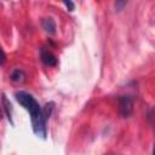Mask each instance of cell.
<instances>
[{
    "label": "cell",
    "instance_id": "3",
    "mask_svg": "<svg viewBox=\"0 0 155 155\" xmlns=\"http://www.w3.org/2000/svg\"><path fill=\"white\" fill-rule=\"evenodd\" d=\"M40 58H41V61H42V63L45 65H48V67H56L57 65V58H56V56L51 51H48L47 48H45V47H41L40 48Z\"/></svg>",
    "mask_w": 155,
    "mask_h": 155
},
{
    "label": "cell",
    "instance_id": "4",
    "mask_svg": "<svg viewBox=\"0 0 155 155\" xmlns=\"http://www.w3.org/2000/svg\"><path fill=\"white\" fill-rule=\"evenodd\" d=\"M1 103H2V107H1V108H2L4 113L6 114V116H7L8 121H10V124L13 125V120H12V104L10 103V101L7 99V97H6L5 93L1 94Z\"/></svg>",
    "mask_w": 155,
    "mask_h": 155
},
{
    "label": "cell",
    "instance_id": "1",
    "mask_svg": "<svg viewBox=\"0 0 155 155\" xmlns=\"http://www.w3.org/2000/svg\"><path fill=\"white\" fill-rule=\"evenodd\" d=\"M15 98L24 109H27L29 111L33 132L38 137L46 139V136H47L46 122H47V120L44 117L42 108L38 103V101L30 93H28L25 91H17L15 93Z\"/></svg>",
    "mask_w": 155,
    "mask_h": 155
},
{
    "label": "cell",
    "instance_id": "11",
    "mask_svg": "<svg viewBox=\"0 0 155 155\" xmlns=\"http://www.w3.org/2000/svg\"><path fill=\"white\" fill-rule=\"evenodd\" d=\"M2 119V108L0 107V120Z\"/></svg>",
    "mask_w": 155,
    "mask_h": 155
},
{
    "label": "cell",
    "instance_id": "2",
    "mask_svg": "<svg viewBox=\"0 0 155 155\" xmlns=\"http://www.w3.org/2000/svg\"><path fill=\"white\" fill-rule=\"evenodd\" d=\"M134 101L131 96H119L117 98V110L121 117H128L133 111Z\"/></svg>",
    "mask_w": 155,
    "mask_h": 155
},
{
    "label": "cell",
    "instance_id": "10",
    "mask_svg": "<svg viewBox=\"0 0 155 155\" xmlns=\"http://www.w3.org/2000/svg\"><path fill=\"white\" fill-rule=\"evenodd\" d=\"M65 6H67V8H68V11H74V7H75V5H74V2L73 1H70V0H68V1H64L63 2Z\"/></svg>",
    "mask_w": 155,
    "mask_h": 155
},
{
    "label": "cell",
    "instance_id": "7",
    "mask_svg": "<svg viewBox=\"0 0 155 155\" xmlns=\"http://www.w3.org/2000/svg\"><path fill=\"white\" fill-rule=\"evenodd\" d=\"M53 108H54V103L53 102H48L45 104V107H42V114H44V117L46 120L50 119L52 111H53Z\"/></svg>",
    "mask_w": 155,
    "mask_h": 155
},
{
    "label": "cell",
    "instance_id": "5",
    "mask_svg": "<svg viewBox=\"0 0 155 155\" xmlns=\"http://www.w3.org/2000/svg\"><path fill=\"white\" fill-rule=\"evenodd\" d=\"M41 25H42V29L50 34V35H53L56 33V29H57V25H56V22L53 21V18L51 17H47V18H44L42 22H41Z\"/></svg>",
    "mask_w": 155,
    "mask_h": 155
},
{
    "label": "cell",
    "instance_id": "8",
    "mask_svg": "<svg viewBox=\"0 0 155 155\" xmlns=\"http://www.w3.org/2000/svg\"><path fill=\"white\" fill-rule=\"evenodd\" d=\"M126 5H127V1H125V0H117V1L115 2V11L120 12Z\"/></svg>",
    "mask_w": 155,
    "mask_h": 155
},
{
    "label": "cell",
    "instance_id": "9",
    "mask_svg": "<svg viewBox=\"0 0 155 155\" xmlns=\"http://www.w3.org/2000/svg\"><path fill=\"white\" fill-rule=\"evenodd\" d=\"M6 63V53L4 52L2 47L0 46V65H4Z\"/></svg>",
    "mask_w": 155,
    "mask_h": 155
},
{
    "label": "cell",
    "instance_id": "6",
    "mask_svg": "<svg viewBox=\"0 0 155 155\" xmlns=\"http://www.w3.org/2000/svg\"><path fill=\"white\" fill-rule=\"evenodd\" d=\"M10 79L12 82L15 84H22L25 80V73L22 69H16L12 71V74L10 75Z\"/></svg>",
    "mask_w": 155,
    "mask_h": 155
}]
</instances>
